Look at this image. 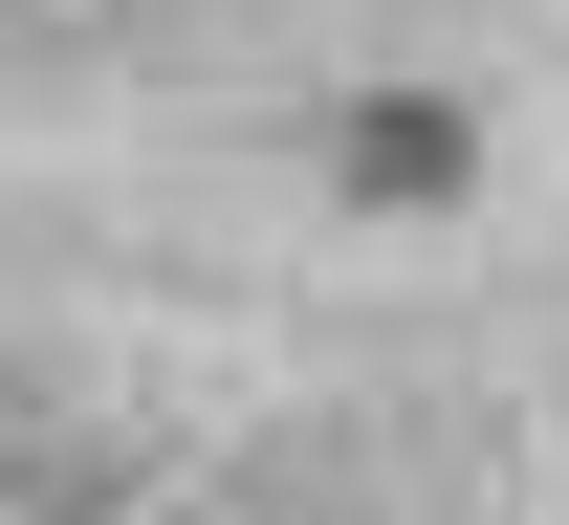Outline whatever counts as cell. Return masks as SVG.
Listing matches in <instances>:
<instances>
[{"label": "cell", "instance_id": "cell-1", "mask_svg": "<svg viewBox=\"0 0 569 525\" xmlns=\"http://www.w3.org/2000/svg\"><path fill=\"white\" fill-rule=\"evenodd\" d=\"M329 175H351V198H395V220H438V198L482 175V132H460L438 88H395V110H351V132H329Z\"/></svg>", "mask_w": 569, "mask_h": 525}]
</instances>
